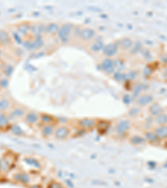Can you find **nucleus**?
Wrapping results in <instances>:
<instances>
[{
	"label": "nucleus",
	"mask_w": 167,
	"mask_h": 188,
	"mask_svg": "<svg viewBox=\"0 0 167 188\" xmlns=\"http://www.w3.org/2000/svg\"><path fill=\"white\" fill-rule=\"evenodd\" d=\"M74 29V25L70 23H65L59 27L57 36L62 44H67L70 40Z\"/></svg>",
	"instance_id": "obj_1"
},
{
	"label": "nucleus",
	"mask_w": 167,
	"mask_h": 188,
	"mask_svg": "<svg viewBox=\"0 0 167 188\" xmlns=\"http://www.w3.org/2000/svg\"><path fill=\"white\" fill-rule=\"evenodd\" d=\"M131 127V122L128 119H122L118 121L115 126V133L118 136H125Z\"/></svg>",
	"instance_id": "obj_2"
},
{
	"label": "nucleus",
	"mask_w": 167,
	"mask_h": 188,
	"mask_svg": "<svg viewBox=\"0 0 167 188\" xmlns=\"http://www.w3.org/2000/svg\"><path fill=\"white\" fill-rule=\"evenodd\" d=\"M119 45L115 42L109 43L107 45H105L102 49V53L103 55L106 56V58H112L117 55V53L119 51Z\"/></svg>",
	"instance_id": "obj_3"
},
{
	"label": "nucleus",
	"mask_w": 167,
	"mask_h": 188,
	"mask_svg": "<svg viewBox=\"0 0 167 188\" xmlns=\"http://www.w3.org/2000/svg\"><path fill=\"white\" fill-rule=\"evenodd\" d=\"M69 136H70L69 127L63 125V126H59L55 128V134H54L55 139L58 140H66Z\"/></svg>",
	"instance_id": "obj_4"
},
{
	"label": "nucleus",
	"mask_w": 167,
	"mask_h": 188,
	"mask_svg": "<svg viewBox=\"0 0 167 188\" xmlns=\"http://www.w3.org/2000/svg\"><path fill=\"white\" fill-rule=\"evenodd\" d=\"M98 120L95 118H83L78 121V126L83 130H91L96 128Z\"/></svg>",
	"instance_id": "obj_5"
},
{
	"label": "nucleus",
	"mask_w": 167,
	"mask_h": 188,
	"mask_svg": "<svg viewBox=\"0 0 167 188\" xmlns=\"http://www.w3.org/2000/svg\"><path fill=\"white\" fill-rule=\"evenodd\" d=\"M96 36V32L95 30L92 29V28L86 27L82 29L79 33V39L83 40V41H90L92 40Z\"/></svg>",
	"instance_id": "obj_6"
},
{
	"label": "nucleus",
	"mask_w": 167,
	"mask_h": 188,
	"mask_svg": "<svg viewBox=\"0 0 167 188\" xmlns=\"http://www.w3.org/2000/svg\"><path fill=\"white\" fill-rule=\"evenodd\" d=\"M24 122L28 126H35L40 122V115L34 111H29L26 113L25 116L24 117Z\"/></svg>",
	"instance_id": "obj_7"
},
{
	"label": "nucleus",
	"mask_w": 167,
	"mask_h": 188,
	"mask_svg": "<svg viewBox=\"0 0 167 188\" xmlns=\"http://www.w3.org/2000/svg\"><path fill=\"white\" fill-rule=\"evenodd\" d=\"M101 67L106 74L111 75L115 71V62L113 60L112 58H105L101 63Z\"/></svg>",
	"instance_id": "obj_8"
},
{
	"label": "nucleus",
	"mask_w": 167,
	"mask_h": 188,
	"mask_svg": "<svg viewBox=\"0 0 167 188\" xmlns=\"http://www.w3.org/2000/svg\"><path fill=\"white\" fill-rule=\"evenodd\" d=\"M23 45H24V47L27 49H37L41 48L43 45H44V41L43 39H41L40 36H37L35 38L34 40L32 41H26L24 42Z\"/></svg>",
	"instance_id": "obj_9"
},
{
	"label": "nucleus",
	"mask_w": 167,
	"mask_h": 188,
	"mask_svg": "<svg viewBox=\"0 0 167 188\" xmlns=\"http://www.w3.org/2000/svg\"><path fill=\"white\" fill-rule=\"evenodd\" d=\"M26 115V112L24 110V108L22 107H16L12 109L9 113V115L8 116L9 120H17V119H21V118H24Z\"/></svg>",
	"instance_id": "obj_10"
},
{
	"label": "nucleus",
	"mask_w": 167,
	"mask_h": 188,
	"mask_svg": "<svg viewBox=\"0 0 167 188\" xmlns=\"http://www.w3.org/2000/svg\"><path fill=\"white\" fill-rule=\"evenodd\" d=\"M14 180L22 184L27 185L30 182L31 178L30 176L26 172H18L14 175Z\"/></svg>",
	"instance_id": "obj_11"
},
{
	"label": "nucleus",
	"mask_w": 167,
	"mask_h": 188,
	"mask_svg": "<svg viewBox=\"0 0 167 188\" xmlns=\"http://www.w3.org/2000/svg\"><path fill=\"white\" fill-rule=\"evenodd\" d=\"M55 126L54 125H43V126L41 128L40 133L42 136L45 138H48V137L54 136L55 130Z\"/></svg>",
	"instance_id": "obj_12"
},
{
	"label": "nucleus",
	"mask_w": 167,
	"mask_h": 188,
	"mask_svg": "<svg viewBox=\"0 0 167 188\" xmlns=\"http://www.w3.org/2000/svg\"><path fill=\"white\" fill-rule=\"evenodd\" d=\"M134 45V42L132 39L129 37H125L122 39L119 43V47L120 49H122L124 51H128L130 50Z\"/></svg>",
	"instance_id": "obj_13"
},
{
	"label": "nucleus",
	"mask_w": 167,
	"mask_h": 188,
	"mask_svg": "<svg viewBox=\"0 0 167 188\" xmlns=\"http://www.w3.org/2000/svg\"><path fill=\"white\" fill-rule=\"evenodd\" d=\"M12 44V39L10 34L5 29H0V45L8 46Z\"/></svg>",
	"instance_id": "obj_14"
},
{
	"label": "nucleus",
	"mask_w": 167,
	"mask_h": 188,
	"mask_svg": "<svg viewBox=\"0 0 167 188\" xmlns=\"http://www.w3.org/2000/svg\"><path fill=\"white\" fill-rule=\"evenodd\" d=\"M153 96L149 94H145V95H142L140 96L136 100L137 105H139L140 106H145L150 105L153 102Z\"/></svg>",
	"instance_id": "obj_15"
},
{
	"label": "nucleus",
	"mask_w": 167,
	"mask_h": 188,
	"mask_svg": "<svg viewBox=\"0 0 167 188\" xmlns=\"http://www.w3.org/2000/svg\"><path fill=\"white\" fill-rule=\"evenodd\" d=\"M154 133L158 137L159 140H165L167 139V125L160 126L154 130Z\"/></svg>",
	"instance_id": "obj_16"
},
{
	"label": "nucleus",
	"mask_w": 167,
	"mask_h": 188,
	"mask_svg": "<svg viewBox=\"0 0 167 188\" xmlns=\"http://www.w3.org/2000/svg\"><path fill=\"white\" fill-rule=\"evenodd\" d=\"M109 126H110V123L108 120H98L96 129H97L99 134L103 135V134H105L108 131Z\"/></svg>",
	"instance_id": "obj_17"
},
{
	"label": "nucleus",
	"mask_w": 167,
	"mask_h": 188,
	"mask_svg": "<svg viewBox=\"0 0 167 188\" xmlns=\"http://www.w3.org/2000/svg\"><path fill=\"white\" fill-rule=\"evenodd\" d=\"M149 112H150V116L154 117L158 116L161 113H163V108L162 106H160V104L158 103H153L152 105H150L149 107Z\"/></svg>",
	"instance_id": "obj_18"
},
{
	"label": "nucleus",
	"mask_w": 167,
	"mask_h": 188,
	"mask_svg": "<svg viewBox=\"0 0 167 188\" xmlns=\"http://www.w3.org/2000/svg\"><path fill=\"white\" fill-rule=\"evenodd\" d=\"M55 118L49 114H42L40 115V122L43 125H53Z\"/></svg>",
	"instance_id": "obj_19"
},
{
	"label": "nucleus",
	"mask_w": 167,
	"mask_h": 188,
	"mask_svg": "<svg viewBox=\"0 0 167 188\" xmlns=\"http://www.w3.org/2000/svg\"><path fill=\"white\" fill-rule=\"evenodd\" d=\"M145 139L152 144L158 143V141L160 140L158 139V137L155 136V134L154 133V131H146L145 134Z\"/></svg>",
	"instance_id": "obj_20"
},
{
	"label": "nucleus",
	"mask_w": 167,
	"mask_h": 188,
	"mask_svg": "<svg viewBox=\"0 0 167 188\" xmlns=\"http://www.w3.org/2000/svg\"><path fill=\"white\" fill-rule=\"evenodd\" d=\"M130 142L134 146H140L145 142V137L140 136L139 135H135L133 136L130 137Z\"/></svg>",
	"instance_id": "obj_21"
},
{
	"label": "nucleus",
	"mask_w": 167,
	"mask_h": 188,
	"mask_svg": "<svg viewBox=\"0 0 167 188\" xmlns=\"http://www.w3.org/2000/svg\"><path fill=\"white\" fill-rule=\"evenodd\" d=\"M59 27L60 26H58V24L56 23H50L48 25H46V33L50 34H57Z\"/></svg>",
	"instance_id": "obj_22"
},
{
	"label": "nucleus",
	"mask_w": 167,
	"mask_h": 188,
	"mask_svg": "<svg viewBox=\"0 0 167 188\" xmlns=\"http://www.w3.org/2000/svg\"><path fill=\"white\" fill-rule=\"evenodd\" d=\"M9 124L10 120L8 119V116L4 112H0V128H6L9 126Z\"/></svg>",
	"instance_id": "obj_23"
},
{
	"label": "nucleus",
	"mask_w": 167,
	"mask_h": 188,
	"mask_svg": "<svg viewBox=\"0 0 167 188\" xmlns=\"http://www.w3.org/2000/svg\"><path fill=\"white\" fill-rule=\"evenodd\" d=\"M155 121L157 125H159V126L167 125V114L164 112L161 113L160 115L155 118Z\"/></svg>",
	"instance_id": "obj_24"
},
{
	"label": "nucleus",
	"mask_w": 167,
	"mask_h": 188,
	"mask_svg": "<svg viewBox=\"0 0 167 188\" xmlns=\"http://www.w3.org/2000/svg\"><path fill=\"white\" fill-rule=\"evenodd\" d=\"M104 42L102 40H96L92 43V45L90 46V49L93 52H99L102 51L103 48H104Z\"/></svg>",
	"instance_id": "obj_25"
},
{
	"label": "nucleus",
	"mask_w": 167,
	"mask_h": 188,
	"mask_svg": "<svg viewBox=\"0 0 167 188\" xmlns=\"http://www.w3.org/2000/svg\"><path fill=\"white\" fill-rule=\"evenodd\" d=\"M10 130L12 133L15 135V136H23L24 134V130L21 128L18 125H17L16 123L12 124L10 126Z\"/></svg>",
	"instance_id": "obj_26"
},
{
	"label": "nucleus",
	"mask_w": 167,
	"mask_h": 188,
	"mask_svg": "<svg viewBox=\"0 0 167 188\" xmlns=\"http://www.w3.org/2000/svg\"><path fill=\"white\" fill-rule=\"evenodd\" d=\"M10 108V102L8 99L3 98L0 99V112H4Z\"/></svg>",
	"instance_id": "obj_27"
},
{
	"label": "nucleus",
	"mask_w": 167,
	"mask_h": 188,
	"mask_svg": "<svg viewBox=\"0 0 167 188\" xmlns=\"http://www.w3.org/2000/svg\"><path fill=\"white\" fill-rule=\"evenodd\" d=\"M31 30V26L28 24H22L18 27V31L22 35H27L28 32Z\"/></svg>",
	"instance_id": "obj_28"
},
{
	"label": "nucleus",
	"mask_w": 167,
	"mask_h": 188,
	"mask_svg": "<svg viewBox=\"0 0 167 188\" xmlns=\"http://www.w3.org/2000/svg\"><path fill=\"white\" fill-rule=\"evenodd\" d=\"M2 70L7 77H9L14 71V67L10 65H4L2 66Z\"/></svg>",
	"instance_id": "obj_29"
},
{
	"label": "nucleus",
	"mask_w": 167,
	"mask_h": 188,
	"mask_svg": "<svg viewBox=\"0 0 167 188\" xmlns=\"http://www.w3.org/2000/svg\"><path fill=\"white\" fill-rule=\"evenodd\" d=\"M9 170V163L5 160L0 161V171L3 172H6Z\"/></svg>",
	"instance_id": "obj_30"
},
{
	"label": "nucleus",
	"mask_w": 167,
	"mask_h": 188,
	"mask_svg": "<svg viewBox=\"0 0 167 188\" xmlns=\"http://www.w3.org/2000/svg\"><path fill=\"white\" fill-rule=\"evenodd\" d=\"M25 161H26L28 165H30V166H36V167H39V166H40L38 161L35 160L34 158H27V159H25Z\"/></svg>",
	"instance_id": "obj_31"
},
{
	"label": "nucleus",
	"mask_w": 167,
	"mask_h": 188,
	"mask_svg": "<svg viewBox=\"0 0 167 188\" xmlns=\"http://www.w3.org/2000/svg\"><path fill=\"white\" fill-rule=\"evenodd\" d=\"M47 188H65L64 186L58 181H51L47 186Z\"/></svg>",
	"instance_id": "obj_32"
},
{
	"label": "nucleus",
	"mask_w": 167,
	"mask_h": 188,
	"mask_svg": "<svg viewBox=\"0 0 167 188\" xmlns=\"http://www.w3.org/2000/svg\"><path fill=\"white\" fill-rule=\"evenodd\" d=\"M115 79L117 80V81H124L125 79H127V76L125 74H122V73H116L115 75Z\"/></svg>",
	"instance_id": "obj_33"
},
{
	"label": "nucleus",
	"mask_w": 167,
	"mask_h": 188,
	"mask_svg": "<svg viewBox=\"0 0 167 188\" xmlns=\"http://www.w3.org/2000/svg\"><path fill=\"white\" fill-rule=\"evenodd\" d=\"M8 79L7 78H1L0 79V88L2 89H6L8 86Z\"/></svg>",
	"instance_id": "obj_34"
},
{
	"label": "nucleus",
	"mask_w": 167,
	"mask_h": 188,
	"mask_svg": "<svg viewBox=\"0 0 167 188\" xmlns=\"http://www.w3.org/2000/svg\"><path fill=\"white\" fill-rule=\"evenodd\" d=\"M139 113H140V109H138V108H133V109L130 111V114L132 116H137Z\"/></svg>",
	"instance_id": "obj_35"
},
{
	"label": "nucleus",
	"mask_w": 167,
	"mask_h": 188,
	"mask_svg": "<svg viewBox=\"0 0 167 188\" xmlns=\"http://www.w3.org/2000/svg\"><path fill=\"white\" fill-rule=\"evenodd\" d=\"M31 188H42L41 186H32Z\"/></svg>",
	"instance_id": "obj_36"
},
{
	"label": "nucleus",
	"mask_w": 167,
	"mask_h": 188,
	"mask_svg": "<svg viewBox=\"0 0 167 188\" xmlns=\"http://www.w3.org/2000/svg\"><path fill=\"white\" fill-rule=\"evenodd\" d=\"M1 55H2V53H1V50H0V56H1Z\"/></svg>",
	"instance_id": "obj_37"
},
{
	"label": "nucleus",
	"mask_w": 167,
	"mask_h": 188,
	"mask_svg": "<svg viewBox=\"0 0 167 188\" xmlns=\"http://www.w3.org/2000/svg\"><path fill=\"white\" fill-rule=\"evenodd\" d=\"M1 75H2V74H1V72H0V77H1Z\"/></svg>",
	"instance_id": "obj_38"
}]
</instances>
